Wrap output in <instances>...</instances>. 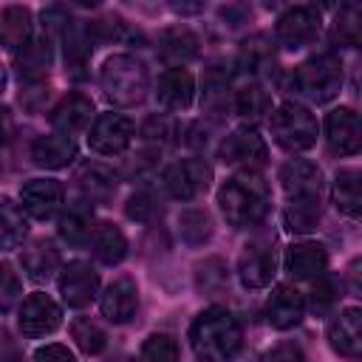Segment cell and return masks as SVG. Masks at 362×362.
Segmentation results:
<instances>
[{"label":"cell","mask_w":362,"mask_h":362,"mask_svg":"<svg viewBox=\"0 0 362 362\" xmlns=\"http://www.w3.org/2000/svg\"><path fill=\"white\" fill-rule=\"evenodd\" d=\"M218 204L235 229H255L269 212V187L257 173L246 170L226 178L218 189Z\"/></svg>","instance_id":"6da1fadb"},{"label":"cell","mask_w":362,"mask_h":362,"mask_svg":"<svg viewBox=\"0 0 362 362\" xmlns=\"http://www.w3.org/2000/svg\"><path fill=\"white\" fill-rule=\"evenodd\" d=\"M189 342H192V351L198 359L226 362L238 354V348L243 342V331L232 311L212 305L195 317V322L189 328Z\"/></svg>","instance_id":"7a4b0ae2"},{"label":"cell","mask_w":362,"mask_h":362,"mask_svg":"<svg viewBox=\"0 0 362 362\" xmlns=\"http://www.w3.org/2000/svg\"><path fill=\"white\" fill-rule=\"evenodd\" d=\"M99 85L110 105L130 107L144 99V93L150 88V74L141 59H136L130 54H116L102 65Z\"/></svg>","instance_id":"3957f363"},{"label":"cell","mask_w":362,"mask_h":362,"mask_svg":"<svg viewBox=\"0 0 362 362\" xmlns=\"http://www.w3.org/2000/svg\"><path fill=\"white\" fill-rule=\"evenodd\" d=\"M339 88H342V59L334 51H322L305 59L291 74V90L317 105L331 102L339 93Z\"/></svg>","instance_id":"277c9868"},{"label":"cell","mask_w":362,"mask_h":362,"mask_svg":"<svg viewBox=\"0 0 362 362\" xmlns=\"http://www.w3.org/2000/svg\"><path fill=\"white\" fill-rule=\"evenodd\" d=\"M272 136L288 153L308 150L317 141V119L311 116L308 107L297 102H283L272 113Z\"/></svg>","instance_id":"5b68a950"},{"label":"cell","mask_w":362,"mask_h":362,"mask_svg":"<svg viewBox=\"0 0 362 362\" xmlns=\"http://www.w3.org/2000/svg\"><path fill=\"white\" fill-rule=\"evenodd\" d=\"M277 269V255H274V235H257L249 240L240 252L238 260V274L246 288H263L272 283Z\"/></svg>","instance_id":"8992f818"},{"label":"cell","mask_w":362,"mask_h":362,"mask_svg":"<svg viewBox=\"0 0 362 362\" xmlns=\"http://www.w3.org/2000/svg\"><path fill=\"white\" fill-rule=\"evenodd\" d=\"M317 34H320V11L314 6H294V8L283 11L274 25L277 42L288 51L311 45L317 40Z\"/></svg>","instance_id":"52a82bcc"},{"label":"cell","mask_w":362,"mask_h":362,"mask_svg":"<svg viewBox=\"0 0 362 362\" xmlns=\"http://www.w3.org/2000/svg\"><path fill=\"white\" fill-rule=\"evenodd\" d=\"M212 184V167L204 158H184L175 161L164 170V187L173 198L189 201L201 192H206V187Z\"/></svg>","instance_id":"ba28073f"},{"label":"cell","mask_w":362,"mask_h":362,"mask_svg":"<svg viewBox=\"0 0 362 362\" xmlns=\"http://www.w3.org/2000/svg\"><path fill=\"white\" fill-rule=\"evenodd\" d=\"M130 141H133V122L122 113L96 116V122L90 124V133H88V144L102 156L124 153L130 147Z\"/></svg>","instance_id":"9c48e42d"},{"label":"cell","mask_w":362,"mask_h":362,"mask_svg":"<svg viewBox=\"0 0 362 362\" xmlns=\"http://www.w3.org/2000/svg\"><path fill=\"white\" fill-rule=\"evenodd\" d=\"M218 156H221V161H226V164L260 167V164L266 161L269 150H266L263 136H260L255 127L243 124V127H235V130H232V133H229V136L221 141Z\"/></svg>","instance_id":"30bf717a"},{"label":"cell","mask_w":362,"mask_h":362,"mask_svg":"<svg viewBox=\"0 0 362 362\" xmlns=\"http://www.w3.org/2000/svg\"><path fill=\"white\" fill-rule=\"evenodd\" d=\"M280 184L288 201H320L322 195V173L314 161L291 158L280 170Z\"/></svg>","instance_id":"8fae6325"},{"label":"cell","mask_w":362,"mask_h":362,"mask_svg":"<svg viewBox=\"0 0 362 362\" xmlns=\"http://www.w3.org/2000/svg\"><path fill=\"white\" fill-rule=\"evenodd\" d=\"M62 311L48 294H28L20 305V331L25 337H45L59 328Z\"/></svg>","instance_id":"7c38bea8"},{"label":"cell","mask_w":362,"mask_h":362,"mask_svg":"<svg viewBox=\"0 0 362 362\" xmlns=\"http://www.w3.org/2000/svg\"><path fill=\"white\" fill-rule=\"evenodd\" d=\"M65 71L71 79L88 76V62L93 54V25L90 23H65Z\"/></svg>","instance_id":"4fadbf2b"},{"label":"cell","mask_w":362,"mask_h":362,"mask_svg":"<svg viewBox=\"0 0 362 362\" xmlns=\"http://www.w3.org/2000/svg\"><path fill=\"white\" fill-rule=\"evenodd\" d=\"M96 291H99V274L88 263L74 260V263H68L62 269V274H59V294H62V300L68 305L82 308V305H88L96 297Z\"/></svg>","instance_id":"5bb4252c"},{"label":"cell","mask_w":362,"mask_h":362,"mask_svg":"<svg viewBox=\"0 0 362 362\" xmlns=\"http://www.w3.org/2000/svg\"><path fill=\"white\" fill-rule=\"evenodd\" d=\"M62 184L54 181V178H31L28 184H23L20 189V201H23V209L37 218V221H45L51 218L59 206H62Z\"/></svg>","instance_id":"9a60e30c"},{"label":"cell","mask_w":362,"mask_h":362,"mask_svg":"<svg viewBox=\"0 0 362 362\" xmlns=\"http://www.w3.org/2000/svg\"><path fill=\"white\" fill-rule=\"evenodd\" d=\"M328 342L337 354L348 359L362 356V314L359 308H345L328 322Z\"/></svg>","instance_id":"2e32d148"},{"label":"cell","mask_w":362,"mask_h":362,"mask_svg":"<svg viewBox=\"0 0 362 362\" xmlns=\"http://www.w3.org/2000/svg\"><path fill=\"white\" fill-rule=\"evenodd\" d=\"M192 96H195V79H192V74L187 68L175 65V68H167L158 76L156 99L167 110H187L192 105Z\"/></svg>","instance_id":"e0dca14e"},{"label":"cell","mask_w":362,"mask_h":362,"mask_svg":"<svg viewBox=\"0 0 362 362\" xmlns=\"http://www.w3.org/2000/svg\"><path fill=\"white\" fill-rule=\"evenodd\" d=\"M286 269L294 280H317L328 269V252H325V246H320L314 240H300V243L288 246Z\"/></svg>","instance_id":"ac0fdd59"},{"label":"cell","mask_w":362,"mask_h":362,"mask_svg":"<svg viewBox=\"0 0 362 362\" xmlns=\"http://www.w3.org/2000/svg\"><path fill=\"white\" fill-rule=\"evenodd\" d=\"M328 147L339 156H354L359 150V119L351 107H337L325 116Z\"/></svg>","instance_id":"d6986e66"},{"label":"cell","mask_w":362,"mask_h":362,"mask_svg":"<svg viewBox=\"0 0 362 362\" xmlns=\"http://www.w3.org/2000/svg\"><path fill=\"white\" fill-rule=\"evenodd\" d=\"M305 314V297L294 288V286H277L272 294H269V303H266V320L272 328H291L303 320Z\"/></svg>","instance_id":"ffe728a7"},{"label":"cell","mask_w":362,"mask_h":362,"mask_svg":"<svg viewBox=\"0 0 362 362\" xmlns=\"http://www.w3.org/2000/svg\"><path fill=\"white\" fill-rule=\"evenodd\" d=\"M136 305H139V288L130 277L113 280L102 294V314L110 322H127L136 314Z\"/></svg>","instance_id":"44dd1931"},{"label":"cell","mask_w":362,"mask_h":362,"mask_svg":"<svg viewBox=\"0 0 362 362\" xmlns=\"http://www.w3.org/2000/svg\"><path fill=\"white\" fill-rule=\"evenodd\" d=\"M31 158H34V164L48 167V170L68 167L76 158V141L71 136H65V133L40 136L34 141V147H31Z\"/></svg>","instance_id":"7402d4cb"},{"label":"cell","mask_w":362,"mask_h":362,"mask_svg":"<svg viewBox=\"0 0 362 362\" xmlns=\"http://www.w3.org/2000/svg\"><path fill=\"white\" fill-rule=\"evenodd\" d=\"M90 113H93V102L88 99V96H82V93H68L65 99H59L57 105H54V110H51V124L57 127V130H62L65 136L68 133H76V130H82L88 122H90Z\"/></svg>","instance_id":"603a6c76"},{"label":"cell","mask_w":362,"mask_h":362,"mask_svg":"<svg viewBox=\"0 0 362 362\" xmlns=\"http://www.w3.org/2000/svg\"><path fill=\"white\" fill-rule=\"evenodd\" d=\"M76 184L90 204H105L116 192V173L105 164H82L76 173Z\"/></svg>","instance_id":"cb8c5ba5"},{"label":"cell","mask_w":362,"mask_h":362,"mask_svg":"<svg viewBox=\"0 0 362 362\" xmlns=\"http://www.w3.org/2000/svg\"><path fill=\"white\" fill-rule=\"evenodd\" d=\"M88 243H90V252L107 266L119 263L127 255V238L122 235V229L116 223H107V221L93 223V232L88 238Z\"/></svg>","instance_id":"d4e9b609"},{"label":"cell","mask_w":362,"mask_h":362,"mask_svg":"<svg viewBox=\"0 0 362 362\" xmlns=\"http://www.w3.org/2000/svg\"><path fill=\"white\" fill-rule=\"evenodd\" d=\"M14 65H17L20 79L40 82L51 68V45L45 40H28L23 48H17Z\"/></svg>","instance_id":"484cf974"},{"label":"cell","mask_w":362,"mask_h":362,"mask_svg":"<svg viewBox=\"0 0 362 362\" xmlns=\"http://www.w3.org/2000/svg\"><path fill=\"white\" fill-rule=\"evenodd\" d=\"M28 235V221L23 215V206H17L11 198L0 195V249H17L23 238Z\"/></svg>","instance_id":"4316f807"},{"label":"cell","mask_w":362,"mask_h":362,"mask_svg":"<svg viewBox=\"0 0 362 362\" xmlns=\"http://www.w3.org/2000/svg\"><path fill=\"white\" fill-rule=\"evenodd\" d=\"M31 37V11L23 6H8L0 14V42L6 48H23Z\"/></svg>","instance_id":"83f0119b"},{"label":"cell","mask_w":362,"mask_h":362,"mask_svg":"<svg viewBox=\"0 0 362 362\" xmlns=\"http://www.w3.org/2000/svg\"><path fill=\"white\" fill-rule=\"evenodd\" d=\"M23 269H25L28 277H34V280H48V277L59 269V252L54 249L51 240H34V243L23 252Z\"/></svg>","instance_id":"f1b7e54d"},{"label":"cell","mask_w":362,"mask_h":362,"mask_svg":"<svg viewBox=\"0 0 362 362\" xmlns=\"http://www.w3.org/2000/svg\"><path fill=\"white\" fill-rule=\"evenodd\" d=\"M93 232V212H90V204H74L68 206V212L59 218V238L79 246V243H88Z\"/></svg>","instance_id":"f546056e"},{"label":"cell","mask_w":362,"mask_h":362,"mask_svg":"<svg viewBox=\"0 0 362 362\" xmlns=\"http://www.w3.org/2000/svg\"><path fill=\"white\" fill-rule=\"evenodd\" d=\"M158 48H161V54H164L167 59H173V62H187V59L198 57V37H195L189 28L175 25V28H167V31L161 34Z\"/></svg>","instance_id":"4dcf8cb0"},{"label":"cell","mask_w":362,"mask_h":362,"mask_svg":"<svg viewBox=\"0 0 362 362\" xmlns=\"http://www.w3.org/2000/svg\"><path fill=\"white\" fill-rule=\"evenodd\" d=\"M334 204L342 215L359 218V173L356 170H339L334 181Z\"/></svg>","instance_id":"1f68e13d"},{"label":"cell","mask_w":362,"mask_h":362,"mask_svg":"<svg viewBox=\"0 0 362 362\" xmlns=\"http://www.w3.org/2000/svg\"><path fill=\"white\" fill-rule=\"evenodd\" d=\"M178 229L189 246H201L212 238V218L206 209H187L178 218Z\"/></svg>","instance_id":"d6a6232c"},{"label":"cell","mask_w":362,"mask_h":362,"mask_svg":"<svg viewBox=\"0 0 362 362\" xmlns=\"http://www.w3.org/2000/svg\"><path fill=\"white\" fill-rule=\"evenodd\" d=\"M272 62H274V45L263 34H257V37L243 42V48H240V68L243 71L257 74V71L269 68Z\"/></svg>","instance_id":"836d02e7"},{"label":"cell","mask_w":362,"mask_h":362,"mask_svg":"<svg viewBox=\"0 0 362 362\" xmlns=\"http://www.w3.org/2000/svg\"><path fill=\"white\" fill-rule=\"evenodd\" d=\"M71 337H74V342H76L85 354H102L105 345H107L105 331H102L90 317H76V320L71 322Z\"/></svg>","instance_id":"e575fe53"},{"label":"cell","mask_w":362,"mask_h":362,"mask_svg":"<svg viewBox=\"0 0 362 362\" xmlns=\"http://www.w3.org/2000/svg\"><path fill=\"white\" fill-rule=\"evenodd\" d=\"M334 37L348 45V48H356L359 40H362V14L354 3L342 6L339 14H337V23H334Z\"/></svg>","instance_id":"d590c367"},{"label":"cell","mask_w":362,"mask_h":362,"mask_svg":"<svg viewBox=\"0 0 362 362\" xmlns=\"http://www.w3.org/2000/svg\"><path fill=\"white\" fill-rule=\"evenodd\" d=\"M337 300H339V283L325 272L322 277H317V283H314V288H311L305 305H308L317 317H325V314L337 305Z\"/></svg>","instance_id":"8d00e7d4"},{"label":"cell","mask_w":362,"mask_h":362,"mask_svg":"<svg viewBox=\"0 0 362 362\" xmlns=\"http://www.w3.org/2000/svg\"><path fill=\"white\" fill-rule=\"evenodd\" d=\"M136 362H178V345L170 334H153L139 348Z\"/></svg>","instance_id":"74e56055"},{"label":"cell","mask_w":362,"mask_h":362,"mask_svg":"<svg viewBox=\"0 0 362 362\" xmlns=\"http://www.w3.org/2000/svg\"><path fill=\"white\" fill-rule=\"evenodd\" d=\"M283 218L291 232H311L320 221V201H288Z\"/></svg>","instance_id":"f35d334b"},{"label":"cell","mask_w":362,"mask_h":362,"mask_svg":"<svg viewBox=\"0 0 362 362\" xmlns=\"http://www.w3.org/2000/svg\"><path fill=\"white\" fill-rule=\"evenodd\" d=\"M235 110L246 119H257L269 110V93L260 85H243L235 93Z\"/></svg>","instance_id":"ab89813d"},{"label":"cell","mask_w":362,"mask_h":362,"mask_svg":"<svg viewBox=\"0 0 362 362\" xmlns=\"http://www.w3.org/2000/svg\"><path fill=\"white\" fill-rule=\"evenodd\" d=\"M229 274H226V263L221 257H209L198 266V288L204 294H218L226 286Z\"/></svg>","instance_id":"60d3db41"},{"label":"cell","mask_w":362,"mask_h":362,"mask_svg":"<svg viewBox=\"0 0 362 362\" xmlns=\"http://www.w3.org/2000/svg\"><path fill=\"white\" fill-rule=\"evenodd\" d=\"M124 215H127L130 221L150 223L156 215H161V204L156 201V195H153V192L141 189V192H136V195H130V198H127V204H124Z\"/></svg>","instance_id":"b9f144b4"},{"label":"cell","mask_w":362,"mask_h":362,"mask_svg":"<svg viewBox=\"0 0 362 362\" xmlns=\"http://www.w3.org/2000/svg\"><path fill=\"white\" fill-rule=\"evenodd\" d=\"M20 291H23V286H20L17 272L8 263H0V314L14 308V303L20 300Z\"/></svg>","instance_id":"7bdbcfd3"},{"label":"cell","mask_w":362,"mask_h":362,"mask_svg":"<svg viewBox=\"0 0 362 362\" xmlns=\"http://www.w3.org/2000/svg\"><path fill=\"white\" fill-rule=\"evenodd\" d=\"M141 136L147 141H156V144H167L173 136H175V122L167 119V116H150L141 127Z\"/></svg>","instance_id":"ee69618b"},{"label":"cell","mask_w":362,"mask_h":362,"mask_svg":"<svg viewBox=\"0 0 362 362\" xmlns=\"http://www.w3.org/2000/svg\"><path fill=\"white\" fill-rule=\"evenodd\" d=\"M260 362H308V359H305V354H303L297 345L280 342V345H274L272 351H266V354L260 356Z\"/></svg>","instance_id":"f6af8a7d"},{"label":"cell","mask_w":362,"mask_h":362,"mask_svg":"<svg viewBox=\"0 0 362 362\" xmlns=\"http://www.w3.org/2000/svg\"><path fill=\"white\" fill-rule=\"evenodd\" d=\"M34 362H76L65 345H42L34 354Z\"/></svg>","instance_id":"bcb514c9"},{"label":"cell","mask_w":362,"mask_h":362,"mask_svg":"<svg viewBox=\"0 0 362 362\" xmlns=\"http://www.w3.org/2000/svg\"><path fill=\"white\" fill-rule=\"evenodd\" d=\"M0 362H20V348H17V339L0 328Z\"/></svg>","instance_id":"7dc6e473"},{"label":"cell","mask_w":362,"mask_h":362,"mask_svg":"<svg viewBox=\"0 0 362 362\" xmlns=\"http://www.w3.org/2000/svg\"><path fill=\"white\" fill-rule=\"evenodd\" d=\"M14 136V119L8 113V107H0V147L8 144Z\"/></svg>","instance_id":"c3c4849f"},{"label":"cell","mask_w":362,"mask_h":362,"mask_svg":"<svg viewBox=\"0 0 362 362\" xmlns=\"http://www.w3.org/2000/svg\"><path fill=\"white\" fill-rule=\"evenodd\" d=\"M173 8H175V11H181V14H192V11H201L204 6H201V3H195V6H187V3H173Z\"/></svg>","instance_id":"681fc988"},{"label":"cell","mask_w":362,"mask_h":362,"mask_svg":"<svg viewBox=\"0 0 362 362\" xmlns=\"http://www.w3.org/2000/svg\"><path fill=\"white\" fill-rule=\"evenodd\" d=\"M3 85H6V71L0 68V90H3Z\"/></svg>","instance_id":"f907efd6"}]
</instances>
